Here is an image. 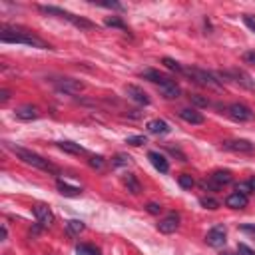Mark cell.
Returning <instances> with one entry per match:
<instances>
[{"mask_svg":"<svg viewBox=\"0 0 255 255\" xmlns=\"http://www.w3.org/2000/svg\"><path fill=\"white\" fill-rule=\"evenodd\" d=\"M0 40L4 44H24V46H32V48H40V50H50V44L44 42L40 36H36L34 32L22 28V26H8L2 24L0 26Z\"/></svg>","mask_w":255,"mask_h":255,"instance_id":"cell-1","label":"cell"},{"mask_svg":"<svg viewBox=\"0 0 255 255\" xmlns=\"http://www.w3.org/2000/svg\"><path fill=\"white\" fill-rule=\"evenodd\" d=\"M18 159H22L26 165H32V167H36V169H42V171H48V173H58V167L52 163V161H48V159H44L42 155H38L36 151H32V149H26V147H20V145H12V143H4Z\"/></svg>","mask_w":255,"mask_h":255,"instance_id":"cell-2","label":"cell"},{"mask_svg":"<svg viewBox=\"0 0 255 255\" xmlns=\"http://www.w3.org/2000/svg\"><path fill=\"white\" fill-rule=\"evenodd\" d=\"M38 10H40L42 14H48V16H58V18H62V20H68L70 24H74V26H76V28H80V30H96V24H94L92 20L82 18V16H76V14H72V12L64 10V8L40 4V6H38Z\"/></svg>","mask_w":255,"mask_h":255,"instance_id":"cell-3","label":"cell"},{"mask_svg":"<svg viewBox=\"0 0 255 255\" xmlns=\"http://www.w3.org/2000/svg\"><path fill=\"white\" fill-rule=\"evenodd\" d=\"M233 181V175H231V171H223V169H219V171H213L211 175H209V179H205V181H201V187L203 189H207V191H219V189H223L225 185H229Z\"/></svg>","mask_w":255,"mask_h":255,"instance_id":"cell-4","label":"cell"},{"mask_svg":"<svg viewBox=\"0 0 255 255\" xmlns=\"http://www.w3.org/2000/svg\"><path fill=\"white\" fill-rule=\"evenodd\" d=\"M183 74H187L191 80H195L201 86H207V88H213V90L221 88L219 80H215V74H211L207 70H201V68H183Z\"/></svg>","mask_w":255,"mask_h":255,"instance_id":"cell-5","label":"cell"},{"mask_svg":"<svg viewBox=\"0 0 255 255\" xmlns=\"http://www.w3.org/2000/svg\"><path fill=\"white\" fill-rule=\"evenodd\" d=\"M225 241H227V229H225L223 225L211 227V229L207 231V235H205V243H207L209 247H215V249L223 247Z\"/></svg>","mask_w":255,"mask_h":255,"instance_id":"cell-6","label":"cell"},{"mask_svg":"<svg viewBox=\"0 0 255 255\" xmlns=\"http://www.w3.org/2000/svg\"><path fill=\"white\" fill-rule=\"evenodd\" d=\"M227 114H229V118H233L235 122H251V120L255 118V114H253L245 104H239V102L229 104V106H227Z\"/></svg>","mask_w":255,"mask_h":255,"instance_id":"cell-7","label":"cell"},{"mask_svg":"<svg viewBox=\"0 0 255 255\" xmlns=\"http://www.w3.org/2000/svg\"><path fill=\"white\" fill-rule=\"evenodd\" d=\"M221 149L233 151V153H251L255 149V145L247 139H225V141H221Z\"/></svg>","mask_w":255,"mask_h":255,"instance_id":"cell-8","label":"cell"},{"mask_svg":"<svg viewBox=\"0 0 255 255\" xmlns=\"http://www.w3.org/2000/svg\"><path fill=\"white\" fill-rule=\"evenodd\" d=\"M54 86L58 92H64V94H78L84 90V84L80 80H72V78H58V80H54Z\"/></svg>","mask_w":255,"mask_h":255,"instance_id":"cell-9","label":"cell"},{"mask_svg":"<svg viewBox=\"0 0 255 255\" xmlns=\"http://www.w3.org/2000/svg\"><path fill=\"white\" fill-rule=\"evenodd\" d=\"M34 217H36V221H38L42 227H50V225L54 223V213H52V209H50L48 205H42V203L34 205Z\"/></svg>","mask_w":255,"mask_h":255,"instance_id":"cell-10","label":"cell"},{"mask_svg":"<svg viewBox=\"0 0 255 255\" xmlns=\"http://www.w3.org/2000/svg\"><path fill=\"white\" fill-rule=\"evenodd\" d=\"M126 94H128V98L129 100H133L135 104H139V106H149V96L139 88V86H133V84H129V86H126Z\"/></svg>","mask_w":255,"mask_h":255,"instance_id":"cell-11","label":"cell"},{"mask_svg":"<svg viewBox=\"0 0 255 255\" xmlns=\"http://www.w3.org/2000/svg\"><path fill=\"white\" fill-rule=\"evenodd\" d=\"M177 227H179V215H177V213H167V215L157 223V229H159L161 233H165V235L173 233Z\"/></svg>","mask_w":255,"mask_h":255,"instance_id":"cell-12","label":"cell"},{"mask_svg":"<svg viewBox=\"0 0 255 255\" xmlns=\"http://www.w3.org/2000/svg\"><path fill=\"white\" fill-rule=\"evenodd\" d=\"M14 116H16L18 120H22V122H32V120H36V118L40 116V112H38L36 106L24 104V106H20V108L14 110Z\"/></svg>","mask_w":255,"mask_h":255,"instance_id":"cell-13","label":"cell"},{"mask_svg":"<svg viewBox=\"0 0 255 255\" xmlns=\"http://www.w3.org/2000/svg\"><path fill=\"white\" fill-rule=\"evenodd\" d=\"M225 76H231L237 84H241V86H245L247 90H255V82L251 80V76L247 74V72H243V70H229V72H223Z\"/></svg>","mask_w":255,"mask_h":255,"instance_id":"cell-14","label":"cell"},{"mask_svg":"<svg viewBox=\"0 0 255 255\" xmlns=\"http://www.w3.org/2000/svg\"><path fill=\"white\" fill-rule=\"evenodd\" d=\"M179 118H181L183 122L191 124V126H199V124L205 122L203 114L197 112V110H193V108H183V110H179Z\"/></svg>","mask_w":255,"mask_h":255,"instance_id":"cell-15","label":"cell"},{"mask_svg":"<svg viewBox=\"0 0 255 255\" xmlns=\"http://www.w3.org/2000/svg\"><path fill=\"white\" fill-rule=\"evenodd\" d=\"M147 159L151 161V165H153L159 173H167V171H169V163H167V159H165L159 151H149V153H147Z\"/></svg>","mask_w":255,"mask_h":255,"instance_id":"cell-16","label":"cell"},{"mask_svg":"<svg viewBox=\"0 0 255 255\" xmlns=\"http://www.w3.org/2000/svg\"><path fill=\"white\" fill-rule=\"evenodd\" d=\"M247 203H249L247 195L237 193V191L225 197V205H227V207H231V209H243V207H247Z\"/></svg>","mask_w":255,"mask_h":255,"instance_id":"cell-17","label":"cell"},{"mask_svg":"<svg viewBox=\"0 0 255 255\" xmlns=\"http://www.w3.org/2000/svg\"><path fill=\"white\" fill-rule=\"evenodd\" d=\"M147 131L153 135H165V133H169V124L159 120V118L151 120V122H147Z\"/></svg>","mask_w":255,"mask_h":255,"instance_id":"cell-18","label":"cell"},{"mask_svg":"<svg viewBox=\"0 0 255 255\" xmlns=\"http://www.w3.org/2000/svg\"><path fill=\"white\" fill-rule=\"evenodd\" d=\"M159 90H161V94H163V98H167V100H173V98H179V94H181V90H179V86L175 84V80H167L163 86H159Z\"/></svg>","mask_w":255,"mask_h":255,"instance_id":"cell-19","label":"cell"},{"mask_svg":"<svg viewBox=\"0 0 255 255\" xmlns=\"http://www.w3.org/2000/svg\"><path fill=\"white\" fill-rule=\"evenodd\" d=\"M56 187H58V191H60L62 195H66V197H78V195H82V187L70 185V183H66L64 179H58V181H56Z\"/></svg>","mask_w":255,"mask_h":255,"instance_id":"cell-20","label":"cell"},{"mask_svg":"<svg viewBox=\"0 0 255 255\" xmlns=\"http://www.w3.org/2000/svg\"><path fill=\"white\" fill-rule=\"evenodd\" d=\"M141 78H143V80H149V82H153V84H157V86H163V84L169 80L167 76L159 74V72L153 70V68H145V70L141 72Z\"/></svg>","mask_w":255,"mask_h":255,"instance_id":"cell-21","label":"cell"},{"mask_svg":"<svg viewBox=\"0 0 255 255\" xmlns=\"http://www.w3.org/2000/svg\"><path fill=\"white\" fill-rule=\"evenodd\" d=\"M58 147H60L62 151H68V153H76V155H80V153H86V149H84L80 143H74V141H68V139H64V141H58Z\"/></svg>","mask_w":255,"mask_h":255,"instance_id":"cell-22","label":"cell"},{"mask_svg":"<svg viewBox=\"0 0 255 255\" xmlns=\"http://www.w3.org/2000/svg\"><path fill=\"white\" fill-rule=\"evenodd\" d=\"M124 183H126L128 191H129V193H133V195H137V193L141 191V185H139V181L135 179V175H133V173H126V175H124Z\"/></svg>","mask_w":255,"mask_h":255,"instance_id":"cell-23","label":"cell"},{"mask_svg":"<svg viewBox=\"0 0 255 255\" xmlns=\"http://www.w3.org/2000/svg\"><path fill=\"white\" fill-rule=\"evenodd\" d=\"M66 229H68L70 235H80V233L86 229V225H84V221H80V219H70V221L66 223Z\"/></svg>","mask_w":255,"mask_h":255,"instance_id":"cell-24","label":"cell"},{"mask_svg":"<svg viewBox=\"0 0 255 255\" xmlns=\"http://www.w3.org/2000/svg\"><path fill=\"white\" fill-rule=\"evenodd\" d=\"M76 253L78 255H100V249L96 245H90V243H78Z\"/></svg>","mask_w":255,"mask_h":255,"instance_id":"cell-25","label":"cell"},{"mask_svg":"<svg viewBox=\"0 0 255 255\" xmlns=\"http://www.w3.org/2000/svg\"><path fill=\"white\" fill-rule=\"evenodd\" d=\"M161 64L167 68V70H171V72H179V74H183V66L177 62V60H173V58H169V56H165L163 60H161Z\"/></svg>","mask_w":255,"mask_h":255,"instance_id":"cell-26","label":"cell"},{"mask_svg":"<svg viewBox=\"0 0 255 255\" xmlns=\"http://www.w3.org/2000/svg\"><path fill=\"white\" fill-rule=\"evenodd\" d=\"M106 26H110V28H120V30H124V32H128V26L124 24V20L122 18H118V16H112V18H106V22H104Z\"/></svg>","mask_w":255,"mask_h":255,"instance_id":"cell-27","label":"cell"},{"mask_svg":"<svg viewBox=\"0 0 255 255\" xmlns=\"http://www.w3.org/2000/svg\"><path fill=\"white\" fill-rule=\"evenodd\" d=\"M177 183H179L183 189H191V187L195 185V181H193V177H191L189 173H181V175L177 177Z\"/></svg>","mask_w":255,"mask_h":255,"instance_id":"cell-28","label":"cell"},{"mask_svg":"<svg viewBox=\"0 0 255 255\" xmlns=\"http://www.w3.org/2000/svg\"><path fill=\"white\" fill-rule=\"evenodd\" d=\"M129 163V155H124V153H118L114 159H112V165L114 167H120V165H128Z\"/></svg>","mask_w":255,"mask_h":255,"instance_id":"cell-29","label":"cell"},{"mask_svg":"<svg viewBox=\"0 0 255 255\" xmlns=\"http://www.w3.org/2000/svg\"><path fill=\"white\" fill-rule=\"evenodd\" d=\"M199 203H201L203 207H207V209H217V207H219V201L213 199V197H201Z\"/></svg>","mask_w":255,"mask_h":255,"instance_id":"cell-30","label":"cell"},{"mask_svg":"<svg viewBox=\"0 0 255 255\" xmlns=\"http://www.w3.org/2000/svg\"><path fill=\"white\" fill-rule=\"evenodd\" d=\"M92 4L102 6V8H112V10H124V6L120 2H96V0H92Z\"/></svg>","mask_w":255,"mask_h":255,"instance_id":"cell-31","label":"cell"},{"mask_svg":"<svg viewBox=\"0 0 255 255\" xmlns=\"http://www.w3.org/2000/svg\"><path fill=\"white\" fill-rule=\"evenodd\" d=\"M147 139H145V135H129L128 139H126V143H129V145H143Z\"/></svg>","mask_w":255,"mask_h":255,"instance_id":"cell-32","label":"cell"},{"mask_svg":"<svg viewBox=\"0 0 255 255\" xmlns=\"http://www.w3.org/2000/svg\"><path fill=\"white\" fill-rule=\"evenodd\" d=\"M88 163H90V167H94V169H102V167H104V157H102V155H92V157L88 159Z\"/></svg>","mask_w":255,"mask_h":255,"instance_id":"cell-33","label":"cell"},{"mask_svg":"<svg viewBox=\"0 0 255 255\" xmlns=\"http://www.w3.org/2000/svg\"><path fill=\"white\" fill-rule=\"evenodd\" d=\"M235 191H237V193H243V195H249V193H251L249 181H239V183L235 185Z\"/></svg>","mask_w":255,"mask_h":255,"instance_id":"cell-34","label":"cell"},{"mask_svg":"<svg viewBox=\"0 0 255 255\" xmlns=\"http://www.w3.org/2000/svg\"><path fill=\"white\" fill-rule=\"evenodd\" d=\"M145 211L151 213V215H159V213H161V205L155 203V201H149V203L145 205Z\"/></svg>","mask_w":255,"mask_h":255,"instance_id":"cell-35","label":"cell"},{"mask_svg":"<svg viewBox=\"0 0 255 255\" xmlns=\"http://www.w3.org/2000/svg\"><path fill=\"white\" fill-rule=\"evenodd\" d=\"M237 253H239V255H255V251H253L249 245H245V243H239V245H237Z\"/></svg>","mask_w":255,"mask_h":255,"instance_id":"cell-36","label":"cell"},{"mask_svg":"<svg viewBox=\"0 0 255 255\" xmlns=\"http://www.w3.org/2000/svg\"><path fill=\"white\" fill-rule=\"evenodd\" d=\"M243 24H245L249 30H253V32H255V16L245 14V16H243Z\"/></svg>","mask_w":255,"mask_h":255,"instance_id":"cell-37","label":"cell"},{"mask_svg":"<svg viewBox=\"0 0 255 255\" xmlns=\"http://www.w3.org/2000/svg\"><path fill=\"white\" fill-rule=\"evenodd\" d=\"M191 102H193L195 106H201V108L209 106V100H207V98H201V96H191Z\"/></svg>","mask_w":255,"mask_h":255,"instance_id":"cell-38","label":"cell"},{"mask_svg":"<svg viewBox=\"0 0 255 255\" xmlns=\"http://www.w3.org/2000/svg\"><path fill=\"white\" fill-rule=\"evenodd\" d=\"M239 231L249 233V235H253V237H255V223H245V225H239Z\"/></svg>","mask_w":255,"mask_h":255,"instance_id":"cell-39","label":"cell"},{"mask_svg":"<svg viewBox=\"0 0 255 255\" xmlns=\"http://www.w3.org/2000/svg\"><path fill=\"white\" fill-rule=\"evenodd\" d=\"M167 151H169L171 155H177V157H179L181 161H185V155H183V153H181V151H179L177 147H167Z\"/></svg>","mask_w":255,"mask_h":255,"instance_id":"cell-40","label":"cell"},{"mask_svg":"<svg viewBox=\"0 0 255 255\" xmlns=\"http://www.w3.org/2000/svg\"><path fill=\"white\" fill-rule=\"evenodd\" d=\"M243 60H245L247 64H255V52H245V54H243Z\"/></svg>","mask_w":255,"mask_h":255,"instance_id":"cell-41","label":"cell"},{"mask_svg":"<svg viewBox=\"0 0 255 255\" xmlns=\"http://www.w3.org/2000/svg\"><path fill=\"white\" fill-rule=\"evenodd\" d=\"M10 98V92L8 90H0V102H6Z\"/></svg>","mask_w":255,"mask_h":255,"instance_id":"cell-42","label":"cell"},{"mask_svg":"<svg viewBox=\"0 0 255 255\" xmlns=\"http://www.w3.org/2000/svg\"><path fill=\"white\" fill-rule=\"evenodd\" d=\"M249 181V187H251V191H255V177H251V179H247Z\"/></svg>","mask_w":255,"mask_h":255,"instance_id":"cell-43","label":"cell"},{"mask_svg":"<svg viewBox=\"0 0 255 255\" xmlns=\"http://www.w3.org/2000/svg\"><path fill=\"white\" fill-rule=\"evenodd\" d=\"M6 235H8V229H6V225H2V241L6 239Z\"/></svg>","mask_w":255,"mask_h":255,"instance_id":"cell-44","label":"cell"},{"mask_svg":"<svg viewBox=\"0 0 255 255\" xmlns=\"http://www.w3.org/2000/svg\"><path fill=\"white\" fill-rule=\"evenodd\" d=\"M219 255H239V253H233V251H221Z\"/></svg>","mask_w":255,"mask_h":255,"instance_id":"cell-45","label":"cell"}]
</instances>
